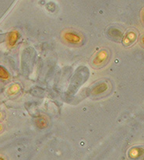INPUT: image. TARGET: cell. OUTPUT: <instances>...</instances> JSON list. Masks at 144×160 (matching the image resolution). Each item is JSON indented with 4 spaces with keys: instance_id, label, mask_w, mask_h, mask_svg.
<instances>
[{
    "instance_id": "12",
    "label": "cell",
    "mask_w": 144,
    "mask_h": 160,
    "mask_svg": "<svg viewBox=\"0 0 144 160\" xmlns=\"http://www.w3.org/2000/svg\"><path fill=\"white\" fill-rule=\"evenodd\" d=\"M0 160H5V159L3 157H2V156H0Z\"/></svg>"
},
{
    "instance_id": "14",
    "label": "cell",
    "mask_w": 144,
    "mask_h": 160,
    "mask_svg": "<svg viewBox=\"0 0 144 160\" xmlns=\"http://www.w3.org/2000/svg\"><path fill=\"white\" fill-rule=\"evenodd\" d=\"M143 20H144V11H143Z\"/></svg>"
},
{
    "instance_id": "8",
    "label": "cell",
    "mask_w": 144,
    "mask_h": 160,
    "mask_svg": "<svg viewBox=\"0 0 144 160\" xmlns=\"http://www.w3.org/2000/svg\"><path fill=\"white\" fill-rule=\"evenodd\" d=\"M20 86L19 84H13L12 85V86H10V87L8 89L7 92H8V94L10 96H13V95H15V94H17V92H20Z\"/></svg>"
},
{
    "instance_id": "1",
    "label": "cell",
    "mask_w": 144,
    "mask_h": 160,
    "mask_svg": "<svg viewBox=\"0 0 144 160\" xmlns=\"http://www.w3.org/2000/svg\"><path fill=\"white\" fill-rule=\"evenodd\" d=\"M62 38L66 44L70 45H80L84 41L82 33L73 29H66L62 33Z\"/></svg>"
},
{
    "instance_id": "7",
    "label": "cell",
    "mask_w": 144,
    "mask_h": 160,
    "mask_svg": "<svg viewBox=\"0 0 144 160\" xmlns=\"http://www.w3.org/2000/svg\"><path fill=\"white\" fill-rule=\"evenodd\" d=\"M19 38H20V33L17 30H13L10 33L8 34L7 37V44L9 47L12 48L15 46L17 44V41H18Z\"/></svg>"
},
{
    "instance_id": "5",
    "label": "cell",
    "mask_w": 144,
    "mask_h": 160,
    "mask_svg": "<svg viewBox=\"0 0 144 160\" xmlns=\"http://www.w3.org/2000/svg\"><path fill=\"white\" fill-rule=\"evenodd\" d=\"M108 36L115 41H120L123 38V32L117 27H111L108 29Z\"/></svg>"
},
{
    "instance_id": "13",
    "label": "cell",
    "mask_w": 144,
    "mask_h": 160,
    "mask_svg": "<svg viewBox=\"0 0 144 160\" xmlns=\"http://www.w3.org/2000/svg\"><path fill=\"white\" fill-rule=\"evenodd\" d=\"M2 128H2V126L0 125V132H1V131H2Z\"/></svg>"
},
{
    "instance_id": "10",
    "label": "cell",
    "mask_w": 144,
    "mask_h": 160,
    "mask_svg": "<svg viewBox=\"0 0 144 160\" xmlns=\"http://www.w3.org/2000/svg\"><path fill=\"white\" fill-rule=\"evenodd\" d=\"M10 77L9 73L3 66L0 65V79L3 80H8Z\"/></svg>"
},
{
    "instance_id": "6",
    "label": "cell",
    "mask_w": 144,
    "mask_h": 160,
    "mask_svg": "<svg viewBox=\"0 0 144 160\" xmlns=\"http://www.w3.org/2000/svg\"><path fill=\"white\" fill-rule=\"evenodd\" d=\"M144 155V148L142 147L136 146L130 148L128 152V156L132 159H137Z\"/></svg>"
},
{
    "instance_id": "2",
    "label": "cell",
    "mask_w": 144,
    "mask_h": 160,
    "mask_svg": "<svg viewBox=\"0 0 144 160\" xmlns=\"http://www.w3.org/2000/svg\"><path fill=\"white\" fill-rule=\"evenodd\" d=\"M109 52L107 49H102L96 53L91 59V65L94 68H99L105 65L109 58Z\"/></svg>"
},
{
    "instance_id": "15",
    "label": "cell",
    "mask_w": 144,
    "mask_h": 160,
    "mask_svg": "<svg viewBox=\"0 0 144 160\" xmlns=\"http://www.w3.org/2000/svg\"><path fill=\"white\" fill-rule=\"evenodd\" d=\"M1 116H2V115H1V113H0V118H1Z\"/></svg>"
},
{
    "instance_id": "4",
    "label": "cell",
    "mask_w": 144,
    "mask_h": 160,
    "mask_svg": "<svg viewBox=\"0 0 144 160\" xmlns=\"http://www.w3.org/2000/svg\"><path fill=\"white\" fill-rule=\"evenodd\" d=\"M137 38V33L134 30H129L125 35L121 39L122 44L125 46H130L133 44Z\"/></svg>"
},
{
    "instance_id": "9",
    "label": "cell",
    "mask_w": 144,
    "mask_h": 160,
    "mask_svg": "<svg viewBox=\"0 0 144 160\" xmlns=\"http://www.w3.org/2000/svg\"><path fill=\"white\" fill-rule=\"evenodd\" d=\"M37 126L40 128H46L48 125V121L45 118V117H41V118H38L36 121Z\"/></svg>"
},
{
    "instance_id": "3",
    "label": "cell",
    "mask_w": 144,
    "mask_h": 160,
    "mask_svg": "<svg viewBox=\"0 0 144 160\" xmlns=\"http://www.w3.org/2000/svg\"><path fill=\"white\" fill-rule=\"evenodd\" d=\"M109 89V85L107 82H100L91 88L90 93L93 96H99L105 93Z\"/></svg>"
},
{
    "instance_id": "11",
    "label": "cell",
    "mask_w": 144,
    "mask_h": 160,
    "mask_svg": "<svg viewBox=\"0 0 144 160\" xmlns=\"http://www.w3.org/2000/svg\"><path fill=\"white\" fill-rule=\"evenodd\" d=\"M141 42H142V44H143L144 45V36L141 38Z\"/></svg>"
}]
</instances>
